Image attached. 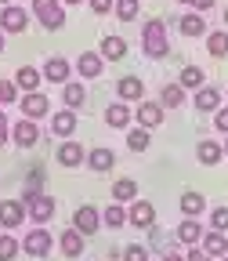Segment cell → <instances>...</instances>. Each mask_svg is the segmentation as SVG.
<instances>
[{
	"instance_id": "obj_30",
	"label": "cell",
	"mask_w": 228,
	"mask_h": 261,
	"mask_svg": "<svg viewBox=\"0 0 228 261\" xmlns=\"http://www.w3.org/2000/svg\"><path fill=\"white\" fill-rule=\"evenodd\" d=\"M207 51H210L214 58H228V29L207 33Z\"/></svg>"
},
{
	"instance_id": "obj_43",
	"label": "cell",
	"mask_w": 228,
	"mask_h": 261,
	"mask_svg": "<svg viewBox=\"0 0 228 261\" xmlns=\"http://www.w3.org/2000/svg\"><path fill=\"white\" fill-rule=\"evenodd\" d=\"M214 127L228 135V109H217V113H214Z\"/></svg>"
},
{
	"instance_id": "obj_51",
	"label": "cell",
	"mask_w": 228,
	"mask_h": 261,
	"mask_svg": "<svg viewBox=\"0 0 228 261\" xmlns=\"http://www.w3.org/2000/svg\"><path fill=\"white\" fill-rule=\"evenodd\" d=\"M224 156H228V142H224Z\"/></svg>"
},
{
	"instance_id": "obj_5",
	"label": "cell",
	"mask_w": 228,
	"mask_h": 261,
	"mask_svg": "<svg viewBox=\"0 0 228 261\" xmlns=\"http://www.w3.org/2000/svg\"><path fill=\"white\" fill-rule=\"evenodd\" d=\"M73 228H76V232H83V236H94L98 228H102V211L91 207V203L76 207V214H73Z\"/></svg>"
},
{
	"instance_id": "obj_36",
	"label": "cell",
	"mask_w": 228,
	"mask_h": 261,
	"mask_svg": "<svg viewBox=\"0 0 228 261\" xmlns=\"http://www.w3.org/2000/svg\"><path fill=\"white\" fill-rule=\"evenodd\" d=\"M18 250H22V243H18L11 232H4V236H0V261H11Z\"/></svg>"
},
{
	"instance_id": "obj_20",
	"label": "cell",
	"mask_w": 228,
	"mask_h": 261,
	"mask_svg": "<svg viewBox=\"0 0 228 261\" xmlns=\"http://www.w3.org/2000/svg\"><path fill=\"white\" fill-rule=\"evenodd\" d=\"M200 247L217 261V257H224V254H228V236H224V232H214V228H210V232H203Z\"/></svg>"
},
{
	"instance_id": "obj_32",
	"label": "cell",
	"mask_w": 228,
	"mask_h": 261,
	"mask_svg": "<svg viewBox=\"0 0 228 261\" xmlns=\"http://www.w3.org/2000/svg\"><path fill=\"white\" fill-rule=\"evenodd\" d=\"M181 102H185V87L181 84H167V87L159 91V106L163 109H178Z\"/></svg>"
},
{
	"instance_id": "obj_4",
	"label": "cell",
	"mask_w": 228,
	"mask_h": 261,
	"mask_svg": "<svg viewBox=\"0 0 228 261\" xmlns=\"http://www.w3.org/2000/svg\"><path fill=\"white\" fill-rule=\"evenodd\" d=\"M51 247H54V240H51V232H47L44 225L29 228L25 240H22V250H25L29 257H47V254H51Z\"/></svg>"
},
{
	"instance_id": "obj_28",
	"label": "cell",
	"mask_w": 228,
	"mask_h": 261,
	"mask_svg": "<svg viewBox=\"0 0 228 261\" xmlns=\"http://www.w3.org/2000/svg\"><path fill=\"white\" fill-rule=\"evenodd\" d=\"M40 80H44V73H40V69H33V65H22V69L15 73V84H18V91H25V94H29V91H37Z\"/></svg>"
},
{
	"instance_id": "obj_10",
	"label": "cell",
	"mask_w": 228,
	"mask_h": 261,
	"mask_svg": "<svg viewBox=\"0 0 228 261\" xmlns=\"http://www.w3.org/2000/svg\"><path fill=\"white\" fill-rule=\"evenodd\" d=\"M127 221L134 225V228H152L156 225V207L149 200H134L130 211H127Z\"/></svg>"
},
{
	"instance_id": "obj_41",
	"label": "cell",
	"mask_w": 228,
	"mask_h": 261,
	"mask_svg": "<svg viewBox=\"0 0 228 261\" xmlns=\"http://www.w3.org/2000/svg\"><path fill=\"white\" fill-rule=\"evenodd\" d=\"M87 4H91V11H94V15H109L116 0H87Z\"/></svg>"
},
{
	"instance_id": "obj_15",
	"label": "cell",
	"mask_w": 228,
	"mask_h": 261,
	"mask_svg": "<svg viewBox=\"0 0 228 261\" xmlns=\"http://www.w3.org/2000/svg\"><path fill=\"white\" fill-rule=\"evenodd\" d=\"M116 94H120V102H141V98H145V84L138 76H120L116 80Z\"/></svg>"
},
{
	"instance_id": "obj_44",
	"label": "cell",
	"mask_w": 228,
	"mask_h": 261,
	"mask_svg": "<svg viewBox=\"0 0 228 261\" xmlns=\"http://www.w3.org/2000/svg\"><path fill=\"white\" fill-rule=\"evenodd\" d=\"M214 4H217V0H192V11H200V15H203V11H210Z\"/></svg>"
},
{
	"instance_id": "obj_9",
	"label": "cell",
	"mask_w": 228,
	"mask_h": 261,
	"mask_svg": "<svg viewBox=\"0 0 228 261\" xmlns=\"http://www.w3.org/2000/svg\"><path fill=\"white\" fill-rule=\"evenodd\" d=\"M11 138H15L18 149H33V145L40 142V127H37V120H25V116H22V120L11 127Z\"/></svg>"
},
{
	"instance_id": "obj_7",
	"label": "cell",
	"mask_w": 228,
	"mask_h": 261,
	"mask_svg": "<svg viewBox=\"0 0 228 261\" xmlns=\"http://www.w3.org/2000/svg\"><path fill=\"white\" fill-rule=\"evenodd\" d=\"M22 221H29V211H25V203L22 200H0V225L8 228H18Z\"/></svg>"
},
{
	"instance_id": "obj_13",
	"label": "cell",
	"mask_w": 228,
	"mask_h": 261,
	"mask_svg": "<svg viewBox=\"0 0 228 261\" xmlns=\"http://www.w3.org/2000/svg\"><path fill=\"white\" fill-rule=\"evenodd\" d=\"M87 167H91L94 174H109V171L116 167V152H112V149H105V145L91 149V152H87Z\"/></svg>"
},
{
	"instance_id": "obj_2",
	"label": "cell",
	"mask_w": 228,
	"mask_h": 261,
	"mask_svg": "<svg viewBox=\"0 0 228 261\" xmlns=\"http://www.w3.org/2000/svg\"><path fill=\"white\" fill-rule=\"evenodd\" d=\"M22 203H25L33 225H47L54 218V200H51L47 192H40V189H25L22 192Z\"/></svg>"
},
{
	"instance_id": "obj_35",
	"label": "cell",
	"mask_w": 228,
	"mask_h": 261,
	"mask_svg": "<svg viewBox=\"0 0 228 261\" xmlns=\"http://www.w3.org/2000/svg\"><path fill=\"white\" fill-rule=\"evenodd\" d=\"M112 11H116V18H120V22H134V18H138V11H141V4H138V0H116Z\"/></svg>"
},
{
	"instance_id": "obj_18",
	"label": "cell",
	"mask_w": 228,
	"mask_h": 261,
	"mask_svg": "<svg viewBox=\"0 0 228 261\" xmlns=\"http://www.w3.org/2000/svg\"><path fill=\"white\" fill-rule=\"evenodd\" d=\"M51 130L65 142V138L76 130V109H62V113H54V116H51Z\"/></svg>"
},
{
	"instance_id": "obj_27",
	"label": "cell",
	"mask_w": 228,
	"mask_h": 261,
	"mask_svg": "<svg viewBox=\"0 0 228 261\" xmlns=\"http://www.w3.org/2000/svg\"><path fill=\"white\" fill-rule=\"evenodd\" d=\"M203 211H207V200H203V192H195V189L181 192V214H185V218H200Z\"/></svg>"
},
{
	"instance_id": "obj_45",
	"label": "cell",
	"mask_w": 228,
	"mask_h": 261,
	"mask_svg": "<svg viewBox=\"0 0 228 261\" xmlns=\"http://www.w3.org/2000/svg\"><path fill=\"white\" fill-rule=\"evenodd\" d=\"M163 261H185V257H181L178 250H167V254H163Z\"/></svg>"
},
{
	"instance_id": "obj_40",
	"label": "cell",
	"mask_w": 228,
	"mask_h": 261,
	"mask_svg": "<svg viewBox=\"0 0 228 261\" xmlns=\"http://www.w3.org/2000/svg\"><path fill=\"white\" fill-rule=\"evenodd\" d=\"M8 138H11V123H8V113L0 109V149L8 145Z\"/></svg>"
},
{
	"instance_id": "obj_11",
	"label": "cell",
	"mask_w": 228,
	"mask_h": 261,
	"mask_svg": "<svg viewBox=\"0 0 228 261\" xmlns=\"http://www.w3.org/2000/svg\"><path fill=\"white\" fill-rule=\"evenodd\" d=\"M44 80H51V84H69V73H73V65H69V58H62V55H54V58H47L44 62Z\"/></svg>"
},
{
	"instance_id": "obj_3",
	"label": "cell",
	"mask_w": 228,
	"mask_h": 261,
	"mask_svg": "<svg viewBox=\"0 0 228 261\" xmlns=\"http://www.w3.org/2000/svg\"><path fill=\"white\" fill-rule=\"evenodd\" d=\"M33 15L40 18L44 29H62V25H65V8H62V0H33Z\"/></svg>"
},
{
	"instance_id": "obj_31",
	"label": "cell",
	"mask_w": 228,
	"mask_h": 261,
	"mask_svg": "<svg viewBox=\"0 0 228 261\" xmlns=\"http://www.w3.org/2000/svg\"><path fill=\"white\" fill-rule=\"evenodd\" d=\"M178 84H181L185 91H200V87L207 84V76H203V69H200V65H185V69H181V76H178Z\"/></svg>"
},
{
	"instance_id": "obj_42",
	"label": "cell",
	"mask_w": 228,
	"mask_h": 261,
	"mask_svg": "<svg viewBox=\"0 0 228 261\" xmlns=\"http://www.w3.org/2000/svg\"><path fill=\"white\" fill-rule=\"evenodd\" d=\"M185 261H214V257H210L203 247H188V257H185Z\"/></svg>"
},
{
	"instance_id": "obj_25",
	"label": "cell",
	"mask_w": 228,
	"mask_h": 261,
	"mask_svg": "<svg viewBox=\"0 0 228 261\" xmlns=\"http://www.w3.org/2000/svg\"><path fill=\"white\" fill-rule=\"evenodd\" d=\"M138 200V181L134 178H116L112 185V203H134Z\"/></svg>"
},
{
	"instance_id": "obj_1",
	"label": "cell",
	"mask_w": 228,
	"mask_h": 261,
	"mask_svg": "<svg viewBox=\"0 0 228 261\" xmlns=\"http://www.w3.org/2000/svg\"><path fill=\"white\" fill-rule=\"evenodd\" d=\"M141 44H145V58H167L170 55L167 22H163V18H149L141 25Z\"/></svg>"
},
{
	"instance_id": "obj_16",
	"label": "cell",
	"mask_w": 228,
	"mask_h": 261,
	"mask_svg": "<svg viewBox=\"0 0 228 261\" xmlns=\"http://www.w3.org/2000/svg\"><path fill=\"white\" fill-rule=\"evenodd\" d=\"M178 243L181 247H200V240H203V225L200 221H195V218H185L181 225H178Z\"/></svg>"
},
{
	"instance_id": "obj_39",
	"label": "cell",
	"mask_w": 228,
	"mask_h": 261,
	"mask_svg": "<svg viewBox=\"0 0 228 261\" xmlns=\"http://www.w3.org/2000/svg\"><path fill=\"white\" fill-rule=\"evenodd\" d=\"M123 261H149V247H141V243H130V247H123V254H120Z\"/></svg>"
},
{
	"instance_id": "obj_17",
	"label": "cell",
	"mask_w": 228,
	"mask_h": 261,
	"mask_svg": "<svg viewBox=\"0 0 228 261\" xmlns=\"http://www.w3.org/2000/svg\"><path fill=\"white\" fill-rule=\"evenodd\" d=\"M178 29H181V37H207V18L200 11H188L178 18Z\"/></svg>"
},
{
	"instance_id": "obj_48",
	"label": "cell",
	"mask_w": 228,
	"mask_h": 261,
	"mask_svg": "<svg viewBox=\"0 0 228 261\" xmlns=\"http://www.w3.org/2000/svg\"><path fill=\"white\" fill-rule=\"evenodd\" d=\"M178 4H188V8H192V0H178Z\"/></svg>"
},
{
	"instance_id": "obj_34",
	"label": "cell",
	"mask_w": 228,
	"mask_h": 261,
	"mask_svg": "<svg viewBox=\"0 0 228 261\" xmlns=\"http://www.w3.org/2000/svg\"><path fill=\"white\" fill-rule=\"evenodd\" d=\"M149 145H152V130H145V127L127 130V149H130V152H145Z\"/></svg>"
},
{
	"instance_id": "obj_14",
	"label": "cell",
	"mask_w": 228,
	"mask_h": 261,
	"mask_svg": "<svg viewBox=\"0 0 228 261\" xmlns=\"http://www.w3.org/2000/svg\"><path fill=\"white\" fill-rule=\"evenodd\" d=\"M58 163H62V167H80V163H87V152H83V145L80 142H69V138H65L62 145H58Z\"/></svg>"
},
{
	"instance_id": "obj_26",
	"label": "cell",
	"mask_w": 228,
	"mask_h": 261,
	"mask_svg": "<svg viewBox=\"0 0 228 261\" xmlns=\"http://www.w3.org/2000/svg\"><path fill=\"white\" fill-rule=\"evenodd\" d=\"M105 123H109L112 130L130 127V106H127V102H112V106L105 109Z\"/></svg>"
},
{
	"instance_id": "obj_29",
	"label": "cell",
	"mask_w": 228,
	"mask_h": 261,
	"mask_svg": "<svg viewBox=\"0 0 228 261\" xmlns=\"http://www.w3.org/2000/svg\"><path fill=\"white\" fill-rule=\"evenodd\" d=\"M98 55H102L105 62H120V58L127 55V44H123V37H105V40H102V47H98Z\"/></svg>"
},
{
	"instance_id": "obj_52",
	"label": "cell",
	"mask_w": 228,
	"mask_h": 261,
	"mask_svg": "<svg viewBox=\"0 0 228 261\" xmlns=\"http://www.w3.org/2000/svg\"><path fill=\"white\" fill-rule=\"evenodd\" d=\"M221 261H228V254H224V257H221Z\"/></svg>"
},
{
	"instance_id": "obj_23",
	"label": "cell",
	"mask_w": 228,
	"mask_h": 261,
	"mask_svg": "<svg viewBox=\"0 0 228 261\" xmlns=\"http://www.w3.org/2000/svg\"><path fill=\"white\" fill-rule=\"evenodd\" d=\"M195 156H200V163L214 167V163H221V156H224V145H221V142H214V138H203L200 145H195Z\"/></svg>"
},
{
	"instance_id": "obj_49",
	"label": "cell",
	"mask_w": 228,
	"mask_h": 261,
	"mask_svg": "<svg viewBox=\"0 0 228 261\" xmlns=\"http://www.w3.org/2000/svg\"><path fill=\"white\" fill-rule=\"evenodd\" d=\"M224 25H228V8H224Z\"/></svg>"
},
{
	"instance_id": "obj_37",
	"label": "cell",
	"mask_w": 228,
	"mask_h": 261,
	"mask_svg": "<svg viewBox=\"0 0 228 261\" xmlns=\"http://www.w3.org/2000/svg\"><path fill=\"white\" fill-rule=\"evenodd\" d=\"M18 102V84L15 80H0V109Z\"/></svg>"
},
{
	"instance_id": "obj_21",
	"label": "cell",
	"mask_w": 228,
	"mask_h": 261,
	"mask_svg": "<svg viewBox=\"0 0 228 261\" xmlns=\"http://www.w3.org/2000/svg\"><path fill=\"white\" fill-rule=\"evenodd\" d=\"M159 123H163V106H159V102H141V106H138V127L152 130V127H159Z\"/></svg>"
},
{
	"instance_id": "obj_47",
	"label": "cell",
	"mask_w": 228,
	"mask_h": 261,
	"mask_svg": "<svg viewBox=\"0 0 228 261\" xmlns=\"http://www.w3.org/2000/svg\"><path fill=\"white\" fill-rule=\"evenodd\" d=\"M0 51H4V29H0Z\"/></svg>"
},
{
	"instance_id": "obj_33",
	"label": "cell",
	"mask_w": 228,
	"mask_h": 261,
	"mask_svg": "<svg viewBox=\"0 0 228 261\" xmlns=\"http://www.w3.org/2000/svg\"><path fill=\"white\" fill-rule=\"evenodd\" d=\"M102 225H109V228H123V225H127V207H123V203H109V207L102 211Z\"/></svg>"
},
{
	"instance_id": "obj_8",
	"label": "cell",
	"mask_w": 228,
	"mask_h": 261,
	"mask_svg": "<svg viewBox=\"0 0 228 261\" xmlns=\"http://www.w3.org/2000/svg\"><path fill=\"white\" fill-rule=\"evenodd\" d=\"M22 116L25 120H44L47 113H51V102H47V94H40V91H29L25 98H22Z\"/></svg>"
},
{
	"instance_id": "obj_19",
	"label": "cell",
	"mask_w": 228,
	"mask_h": 261,
	"mask_svg": "<svg viewBox=\"0 0 228 261\" xmlns=\"http://www.w3.org/2000/svg\"><path fill=\"white\" fill-rule=\"evenodd\" d=\"M58 247H62V254L65 257H80L83 254V232H76V228H65V232L58 236Z\"/></svg>"
},
{
	"instance_id": "obj_12",
	"label": "cell",
	"mask_w": 228,
	"mask_h": 261,
	"mask_svg": "<svg viewBox=\"0 0 228 261\" xmlns=\"http://www.w3.org/2000/svg\"><path fill=\"white\" fill-rule=\"evenodd\" d=\"M102 69H105V58L98 55V51H83V55L76 58V73H80L83 80H98V76H102Z\"/></svg>"
},
{
	"instance_id": "obj_6",
	"label": "cell",
	"mask_w": 228,
	"mask_h": 261,
	"mask_svg": "<svg viewBox=\"0 0 228 261\" xmlns=\"http://www.w3.org/2000/svg\"><path fill=\"white\" fill-rule=\"evenodd\" d=\"M25 25H29V11L25 8H18V4L0 8V29L4 33H25Z\"/></svg>"
},
{
	"instance_id": "obj_22",
	"label": "cell",
	"mask_w": 228,
	"mask_h": 261,
	"mask_svg": "<svg viewBox=\"0 0 228 261\" xmlns=\"http://www.w3.org/2000/svg\"><path fill=\"white\" fill-rule=\"evenodd\" d=\"M195 109H200V113H217L221 109V91L203 84L200 91H195Z\"/></svg>"
},
{
	"instance_id": "obj_46",
	"label": "cell",
	"mask_w": 228,
	"mask_h": 261,
	"mask_svg": "<svg viewBox=\"0 0 228 261\" xmlns=\"http://www.w3.org/2000/svg\"><path fill=\"white\" fill-rule=\"evenodd\" d=\"M76 4H87V0H62V8H76Z\"/></svg>"
},
{
	"instance_id": "obj_24",
	"label": "cell",
	"mask_w": 228,
	"mask_h": 261,
	"mask_svg": "<svg viewBox=\"0 0 228 261\" xmlns=\"http://www.w3.org/2000/svg\"><path fill=\"white\" fill-rule=\"evenodd\" d=\"M62 102H65V109H80V106L87 102V87H83V84H76V80L62 84Z\"/></svg>"
},
{
	"instance_id": "obj_50",
	"label": "cell",
	"mask_w": 228,
	"mask_h": 261,
	"mask_svg": "<svg viewBox=\"0 0 228 261\" xmlns=\"http://www.w3.org/2000/svg\"><path fill=\"white\" fill-rule=\"evenodd\" d=\"M0 4H15V0H0Z\"/></svg>"
},
{
	"instance_id": "obj_38",
	"label": "cell",
	"mask_w": 228,
	"mask_h": 261,
	"mask_svg": "<svg viewBox=\"0 0 228 261\" xmlns=\"http://www.w3.org/2000/svg\"><path fill=\"white\" fill-rule=\"evenodd\" d=\"M210 228L214 232H228V207H214L210 211Z\"/></svg>"
}]
</instances>
